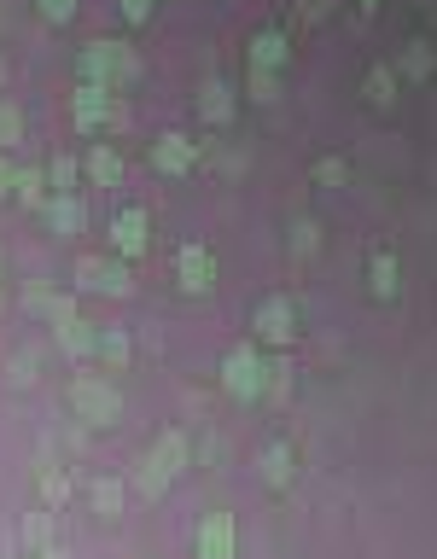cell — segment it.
<instances>
[{"instance_id": "obj_1", "label": "cell", "mask_w": 437, "mask_h": 559, "mask_svg": "<svg viewBox=\"0 0 437 559\" xmlns=\"http://www.w3.org/2000/svg\"><path fill=\"white\" fill-rule=\"evenodd\" d=\"M140 76V59L129 41H88L82 47V82H100V88H123Z\"/></svg>"}, {"instance_id": "obj_2", "label": "cell", "mask_w": 437, "mask_h": 559, "mask_svg": "<svg viewBox=\"0 0 437 559\" xmlns=\"http://www.w3.org/2000/svg\"><path fill=\"white\" fill-rule=\"evenodd\" d=\"M222 391L239 396V402L263 396V391H269V362H263L251 344H234V350H228V362H222Z\"/></svg>"}, {"instance_id": "obj_3", "label": "cell", "mask_w": 437, "mask_h": 559, "mask_svg": "<svg viewBox=\"0 0 437 559\" xmlns=\"http://www.w3.org/2000/svg\"><path fill=\"white\" fill-rule=\"evenodd\" d=\"M251 332L263 338V344H274V350H286L292 338H298V303L286 292H274L257 303V321H251Z\"/></svg>"}, {"instance_id": "obj_4", "label": "cell", "mask_w": 437, "mask_h": 559, "mask_svg": "<svg viewBox=\"0 0 437 559\" xmlns=\"http://www.w3.org/2000/svg\"><path fill=\"white\" fill-rule=\"evenodd\" d=\"M216 274H222V268H216V257H210L204 245H181V251H175V286H181V292H193V297L210 292Z\"/></svg>"}, {"instance_id": "obj_5", "label": "cell", "mask_w": 437, "mask_h": 559, "mask_svg": "<svg viewBox=\"0 0 437 559\" xmlns=\"http://www.w3.org/2000/svg\"><path fill=\"white\" fill-rule=\"evenodd\" d=\"M146 233H152V216H146L140 204H129V210L111 222V251H117L123 263H135V257H146Z\"/></svg>"}, {"instance_id": "obj_6", "label": "cell", "mask_w": 437, "mask_h": 559, "mask_svg": "<svg viewBox=\"0 0 437 559\" xmlns=\"http://www.w3.org/2000/svg\"><path fill=\"white\" fill-rule=\"evenodd\" d=\"M70 402H76V408H82V420H94V426L117 420V408H123L117 391H111L105 379H76V385H70Z\"/></svg>"}, {"instance_id": "obj_7", "label": "cell", "mask_w": 437, "mask_h": 559, "mask_svg": "<svg viewBox=\"0 0 437 559\" xmlns=\"http://www.w3.org/2000/svg\"><path fill=\"white\" fill-rule=\"evenodd\" d=\"M111 94H117V88L76 82V94H70V117H76V129H100V123H111Z\"/></svg>"}, {"instance_id": "obj_8", "label": "cell", "mask_w": 437, "mask_h": 559, "mask_svg": "<svg viewBox=\"0 0 437 559\" xmlns=\"http://www.w3.org/2000/svg\"><path fill=\"white\" fill-rule=\"evenodd\" d=\"M41 216H47V228L65 233V239H76V233L88 228V204H82V193H53L47 204H41Z\"/></svg>"}, {"instance_id": "obj_9", "label": "cell", "mask_w": 437, "mask_h": 559, "mask_svg": "<svg viewBox=\"0 0 437 559\" xmlns=\"http://www.w3.org/2000/svg\"><path fill=\"white\" fill-rule=\"evenodd\" d=\"M286 59H292V35L286 30H263V35H251V47H245V65L251 70H286Z\"/></svg>"}, {"instance_id": "obj_10", "label": "cell", "mask_w": 437, "mask_h": 559, "mask_svg": "<svg viewBox=\"0 0 437 559\" xmlns=\"http://www.w3.org/2000/svg\"><path fill=\"white\" fill-rule=\"evenodd\" d=\"M193 164H199V146H193L187 134H158V146H152V169H164V175H187Z\"/></svg>"}, {"instance_id": "obj_11", "label": "cell", "mask_w": 437, "mask_h": 559, "mask_svg": "<svg viewBox=\"0 0 437 559\" xmlns=\"http://www.w3.org/2000/svg\"><path fill=\"white\" fill-rule=\"evenodd\" d=\"M82 175H88L94 187H117V181H123V152H117V146H88Z\"/></svg>"}, {"instance_id": "obj_12", "label": "cell", "mask_w": 437, "mask_h": 559, "mask_svg": "<svg viewBox=\"0 0 437 559\" xmlns=\"http://www.w3.org/2000/svg\"><path fill=\"white\" fill-rule=\"evenodd\" d=\"M199 117L204 123H234V94H228V82H204L199 88Z\"/></svg>"}, {"instance_id": "obj_13", "label": "cell", "mask_w": 437, "mask_h": 559, "mask_svg": "<svg viewBox=\"0 0 437 559\" xmlns=\"http://www.w3.org/2000/svg\"><path fill=\"white\" fill-rule=\"evenodd\" d=\"M59 344H65L70 356H100V327H88L82 315H70V321H59Z\"/></svg>"}, {"instance_id": "obj_14", "label": "cell", "mask_w": 437, "mask_h": 559, "mask_svg": "<svg viewBox=\"0 0 437 559\" xmlns=\"http://www.w3.org/2000/svg\"><path fill=\"white\" fill-rule=\"evenodd\" d=\"M397 280H403L397 257H391V251H373V263H368V292L385 303V297H397Z\"/></svg>"}, {"instance_id": "obj_15", "label": "cell", "mask_w": 437, "mask_h": 559, "mask_svg": "<svg viewBox=\"0 0 437 559\" xmlns=\"http://www.w3.org/2000/svg\"><path fill=\"white\" fill-rule=\"evenodd\" d=\"M362 99H368L373 111H385V105L397 99V70H391V65H373L368 76H362Z\"/></svg>"}, {"instance_id": "obj_16", "label": "cell", "mask_w": 437, "mask_h": 559, "mask_svg": "<svg viewBox=\"0 0 437 559\" xmlns=\"http://www.w3.org/2000/svg\"><path fill=\"white\" fill-rule=\"evenodd\" d=\"M228 548H234V525H228V513H216V519L199 530V554L204 559H228Z\"/></svg>"}, {"instance_id": "obj_17", "label": "cell", "mask_w": 437, "mask_h": 559, "mask_svg": "<svg viewBox=\"0 0 437 559\" xmlns=\"http://www.w3.org/2000/svg\"><path fill=\"white\" fill-rule=\"evenodd\" d=\"M12 193L24 198L30 210H41V204L53 198V187H47V169H35V164H18V187H12Z\"/></svg>"}, {"instance_id": "obj_18", "label": "cell", "mask_w": 437, "mask_h": 559, "mask_svg": "<svg viewBox=\"0 0 437 559\" xmlns=\"http://www.w3.org/2000/svg\"><path fill=\"white\" fill-rule=\"evenodd\" d=\"M76 181H82V158L53 152V158H47V187H53V193H76Z\"/></svg>"}, {"instance_id": "obj_19", "label": "cell", "mask_w": 437, "mask_h": 559, "mask_svg": "<svg viewBox=\"0 0 437 559\" xmlns=\"http://www.w3.org/2000/svg\"><path fill=\"white\" fill-rule=\"evenodd\" d=\"M76 286L82 292H111V257H82L76 263Z\"/></svg>"}, {"instance_id": "obj_20", "label": "cell", "mask_w": 437, "mask_h": 559, "mask_svg": "<svg viewBox=\"0 0 437 559\" xmlns=\"http://www.w3.org/2000/svg\"><path fill=\"white\" fill-rule=\"evenodd\" d=\"M18 140H24V111L18 99H0V152H18Z\"/></svg>"}, {"instance_id": "obj_21", "label": "cell", "mask_w": 437, "mask_h": 559, "mask_svg": "<svg viewBox=\"0 0 437 559\" xmlns=\"http://www.w3.org/2000/svg\"><path fill=\"white\" fill-rule=\"evenodd\" d=\"M181 461H187V437H181V431L158 437V449H152V466H158V472H175Z\"/></svg>"}, {"instance_id": "obj_22", "label": "cell", "mask_w": 437, "mask_h": 559, "mask_svg": "<svg viewBox=\"0 0 437 559\" xmlns=\"http://www.w3.org/2000/svg\"><path fill=\"white\" fill-rule=\"evenodd\" d=\"M100 362H111V367H129V332H123V327L100 332Z\"/></svg>"}, {"instance_id": "obj_23", "label": "cell", "mask_w": 437, "mask_h": 559, "mask_svg": "<svg viewBox=\"0 0 437 559\" xmlns=\"http://www.w3.org/2000/svg\"><path fill=\"white\" fill-rule=\"evenodd\" d=\"M245 88H251V99H257V105H274V99H280L274 70H245Z\"/></svg>"}, {"instance_id": "obj_24", "label": "cell", "mask_w": 437, "mask_h": 559, "mask_svg": "<svg viewBox=\"0 0 437 559\" xmlns=\"http://www.w3.org/2000/svg\"><path fill=\"white\" fill-rule=\"evenodd\" d=\"M309 175H315V187H344V181H350V164H344V158H321Z\"/></svg>"}, {"instance_id": "obj_25", "label": "cell", "mask_w": 437, "mask_h": 559, "mask_svg": "<svg viewBox=\"0 0 437 559\" xmlns=\"http://www.w3.org/2000/svg\"><path fill=\"white\" fill-rule=\"evenodd\" d=\"M403 70H408V76H432V47H426V41H408Z\"/></svg>"}, {"instance_id": "obj_26", "label": "cell", "mask_w": 437, "mask_h": 559, "mask_svg": "<svg viewBox=\"0 0 437 559\" xmlns=\"http://www.w3.org/2000/svg\"><path fill=\"white\" fill-rule=\"evenodd\" d=\"M269 484H286V478H292V449H286V443H280V449H269Z\"/></svg>"}, {"instance_id": "obj_27", "label": "cell", "mask_w": 437, "mask_h": 559, "mask_svg": "<svg viewBox=\"0 0 437 559\" xmlns=\"http://www.w3.org/2000/svg\"><path fill=\"white\" fill-rule=\"evenodd\" d=\"M35 6H41L47 24H70V18H76V0H35Z\"/></svg>"}, {"instance_id": "obj_28", "label": "cell", "mask_w": 437, "mask_h": 559, "mask_svg": "<svg viewBox=\"0 0 437 559\" xmlns=\"http://www.w3.org/2000/svg\"><path fill=\"white\" fill-rule=\"evenodd\" d=\"M94 507H100V513H117V507H123V490H117L111 478H100V484H94Z\"/></svg>"}, {"instance_id": "obj_29", "label": "cell", "mask_w": 437, "mask_h": 559, "mask_svg": "<svg viewBox=\"0 0 437 559\" xmlns=\"http://www.w3.org/2000/svg\"><path fill=\"white\" fill-rule=\"evenodd\" d=\"M129 292H135V274H129L123 257H111V297H129Z\"/></svg>"}, {"instance_id": "obj_30", "label": "cell", "mask_w": 437, "mask_h": 559, "mask_svg": "<svg viewBox=\"0 0 437 559\" xmlns=\"http://www.w3.org/2000/svg\"><path fill=\"white\" fill-rule=\"evenodd\" d=\"M292 239H298L303 251H321V228L315 222H292Z\"/></svg>"}, {"instance_id": "obj_31", "label": "cell", "mask_w": 437, "mask_h": 559, "mask_svg": "<svg viewBox=\"0 0 437 559\" xmlns=\"http://www.w3.org/2000/svg\"><path fill=\"white\" fill-rule=\"evenodd\" d=\"M292 12H298L303 24H321V18H327V0H292Z\"/></svg>"}, {"instance_id": "obj_32", "label": "cell", "mask_w": 437, "mask_h": 559, "mask_svg": "<svg viewBox=\"0 0 437 559\" xmlns=\"http://www.w3.org/2000/svg\"><path fill=\"white\" fill-rule=\"evenodd\" d=\"M18 187V164H12V152H0V198Z\"/></svg>"}, {"instance_id": "obj_33", "label": "cell", "mask_w": 437, "mask_h": 559, "mask_svg": "<svg viewBox=\"0 0 437 559\" xmlns=\"http://www.w3.org/2000/svg\"><path fill=\"white\" fill-rule=\"evenodd\" d=\"M152 6H158V0H123V12H129V24H146V18H152Z\"/></svg>"}, {"instance_id": "obj_34", "label": "cell", "mask_w": 437, "mask_h": 559, "mask_svg": "<svg viewBox=\"0 0 437 559\" xmlns=\"http://www.w3.org/2000/svg\"><path fill=\"white\" fill-rule=\"evenodd\" d=\"M12 379L30 385V379H35V356H12Z\"/></svg>"}, {"instance_id": "obj_35", "label": "cell", "mask_w": 437, "mask_h": 559, "mask_svg": "<svg viewBox=\"0 0 437 559\" xmlns=\"http://www.w3.org/2000/svg\"><path fill=\"white\" fill-rule=\"evenodd\" d=\"M24 536H30V542H35V548H41V542H47V519H41V513H35V519H30V525H24Z\"/></svg>"}, {"instance_id": "obj_36", "label": "cell", "mask_w": 437, "mask_h": 559, "mask_svg": "<svg viewBox=\"0 0 437 559\" xmlns=\"http://www.w3.org/2000/svg\"><path fill=\"white\" fill-rule=\"evenodd\" d=\"M356 6H385V0H356Z\"/></svg>"}, {"instance_id": "obj_37", "label": "cell", "mask_w": 437, "mask_h": 559, "mask_svg": "<svg viewBox=\"0 0 437 559\" xmlns=\"http://www.w3.org/2000/svg\"><path fill=\"white\" fill-rule=\"evenodd\" d=\"M0 76H6V65H0Z\"/></svg>"}, {"instance_id": "obj_38", "label": "cell", "mask_w": 437, "mask_h": 559, "mask_svg": "<svg viewBox=\"0 0 437 559\" xmlns=\"http://www.w3.org/2000/svg\"><path fill=\"white\" fill-rule=\"evenodd\" d=\"M47 559H59V554H47Z\"/></svg>"}, {"instance_id": "obj_39", "label": "cell", "mask_w": 437, "mask_h": 559, "mask_svg": "<svg viewBox=\"0 0 437 559\" xmlns=\"http://www.w3.org/2000/svg\"><path fill=\"white\" fill-rule=\"evenodd\" d=\"M0 263H6V257H0Z\"/></svg>"}]
</instances>
